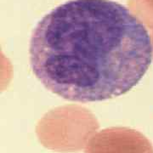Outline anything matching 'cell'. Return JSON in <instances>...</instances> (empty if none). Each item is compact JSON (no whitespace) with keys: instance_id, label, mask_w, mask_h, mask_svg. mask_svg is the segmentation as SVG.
Segmentation results:
<instances>
[{"instance_id":"obj_1","label":"cell","mask_w":153,"mask_h":153,"mask_svg":"<svg viewBox=\"0 0 153 153\" xmlns=\"http://www.w3.org/2000/svg\"><path fill=\"white\" fill-rule=\"evenodd\" d=\"M34 75L56 95L103 101L136 86L152 63L143 22L112 0H69L45 15L30 40Z\"/></svg>"},{"instance_id":"obj_2","label":"cell","mask_w":153,"mask_h":153,"mask_svg":"<svg viewBox=\"0 0 153 153\" xmlns=\"http://www.w3.org/2000/svg\"><path fill=\"white\" fill-rule=\"evenodd\" d=\"M97 128L95 121L86 113L57 112L44 118L38 134L47 147L57 151H76L82 147Z\"/></svg>"},{"instance_id":"obj_3","label":"cell","mask_w":153,"mask_h":153,"mask_svg":"<svg viewBox=\"0 0 153 153\" xmlns=\"http://www.w3.org/2000/svg\"><path fill=\"white\" fill-rule=\"evenodd\" d=\"M86 153H152L151 146L136 131L114 128L99 133L91 139Z\"/></svg>"}]
</instances>
